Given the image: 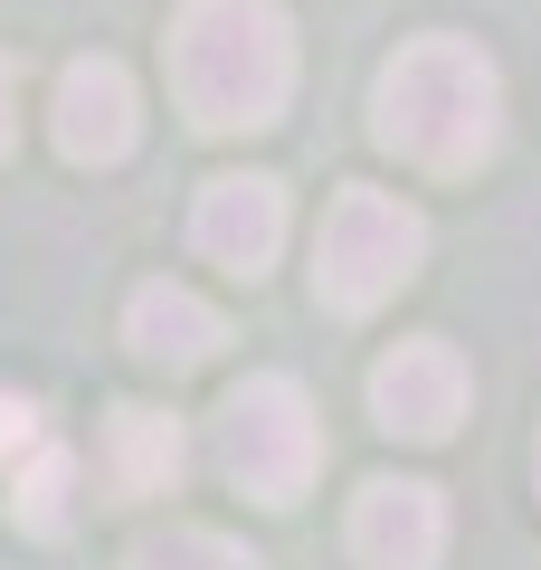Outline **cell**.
<instances>
[{"label":"cell","instance_id":"obj_1","mask_svg":"<svg viewBox=\"0 0 541 570\" xmlns=\"http://www.w3.org/2000/svg\"><path fill=\"white\" fill-rule=\"evenodd\" d=\"M295 86V29L276 0H190L171 29V96L209 134H257L276 124Z\"/></svg>","mask_w":541,"mask_h":570},{"label":"cell","instance_id":"obj_2","mask_svg":"<svg viewBox=\"0 0 541 570\" xmlns=\"http://www.w3.org/2000/svg\"><path fill=\"white\" fill-rule=\"evenodd\" d=\"M390 153H409L419 171H465L494 153L503 134V77L475 58L465 39H409L381 67V96H371Z\"/></svg>","mask_w":541,"mask_h":570},{"label":"cell","instance_id":"obj_3","mask_svg":"<svg viewBox=\"0 0 541 570\" xmlns=\"http://www.w3.org/2000/svg\"><path fill=\"white\" fill-rule=\"evenodd\" d=\"M427 257V228L409 200H390V190L352 181L333 209H323V247H314V295L333 314H371L381 295H400L409 276H419Z\"/></svg>","mask_w":541,"mask_h":570},{"label":"cell","instance_id":"obj_4","mask_svg":"<svg viewBox=\"0 0 541 570\" xmlns=\"http://www.w3.org/2000/svg\"><path fill=\"white\" fill-rule=\"evenodd\" d=\"M314 456H323V428H314V409H304V390L285 371H257V381L228 390V409H219L228 485H247L257 504H295L314 485Z\"/></svg>","mask_w":541,"mask_h":570},{"label":"cell","instance_id":"obj_5","mask_svg":"<svg viewBox=\"0 0 541 570\" xmlns=\"http://www.w3.org/2000/svg\"><path fill=\"white\" fill-rule=\"evenodd\" d=\"M352 551L361 570H437L446 551V504L419 475H371L352 504Z\"/></svg>","mask_w":541,"mask_h":570},{"label":"cell","instance_id":"obj_6","mask_svg":"<svg viewBox=\"0 0 541 570\" xmlns=\"http://www.w3.org/2000/svg\"><path fill=\"white\" fill-rule=\"evenodd\" d=\"M190 238H200V257L228 266V276H266L276 247H285V190L266 181V171H219V181L200 190Z\"/></svg>","mask_w":541,"mask_h":570},{"label":"cell","instance_id":"obj_7","mask_svg":"<svg viewBox=\"0 0 541 570\" xmlns=\"http://www.w3.org/2000/svg\"><path fill=\"white\" fill-rule=\"evenodd\" d=\"M371 419L390 438H456L465 419V362L446 343H400L371 371Z\"/></svg>","mask_w":541,"mask_h":570},{"label":"cell","instance_id":"obj_8","mask_svg":"<svg viewBox=\"0 0 541 570\" xmlns=\"http://www.w3.org/2000/svg\"><path fill=\"white\" fill-rule=\"evenodd\" d=\"M134 134H142L134 77H124L115 58H77L58 77V153H67V163H124Z\"/></svg>","mask_w":541,"mask_h":570},{"label":"cell","instance_id":"obj_9","mask_svg":"<svg viewBox=\"0 0 541 570\" xmlns=\"http://www.w3.org/2000/svg\"><path fill=\"white\" fill-rule=\"evenodd\" d=\"M124 333H134V352H142V362H161V371H200L209 352L228 343V324L190 295V285H142L134 314H124Z\"/></svg>","mask_w":541,"mask_h":570},{"label":"cell","instance_id":"obj_10","mask_svg":"<svg viewBox=\"0 0 541 570\" xmlns=\"http://www.w3.org/2000/svg\"><path fill=\"white\" fill-rule=\"evenodd\" d=\"M105 456H115V485L124 494H171L180 466H190V448H180V428L161 419V409H115Z\"/></svg>","mask_w":541,"mask_h":570},{"label":"cell","instance_id":"obj_11","mask_svg":"<svg viewBox=\"0 0 541 570\" xmlns=\"http://www.w3.org/2000/svg\"><path fill=\"white\" fill-rule=\"evenodd\" d=\"M10 475H20L10 523H20V532H58V523H67V494H77V456H67V448H39L29 466H10Z\"/></svg>","mask_w":541,"mask_h":570},{"label":"cell","instance_id":"obj_12","mask_svg":"<svg viewBox=\"0 0 541 570\" xmlns=\"http://www.w3.org/2000/svg\"><path fill=\"white\" fill-rule=\"evenodd\" d=\"M134 570H257L228 532H209V523H180V532H153V542L134 551Z\"/></svg>","mask_w":541,"mask_h":570},{"label":"cell","instance_id":"obj_13","mask_svg":"<svg viewBox=\"0 0 541 570\" xmlns=\"http://www.w3.org/2000/svg\"><path fill=\"white\" fill-rule=\"evenodd\" d=\"M20 456H39V400L0 390V466H20Z\"/></svg>","mask_w":541,"mask_h":570},{"label":"cell","instance_id":"obj_14","mask_svg":"<svg viewBox=\"0 0 541 570\" xmlns=\"http://www.w3.org/2000/svg\"><path fill=\"white\" fill-rule=\"evenodd\" d=\"M0 153H10V58H0Z\"/></svg>","mask_w":541,"mask_h":570}]
</instances>
